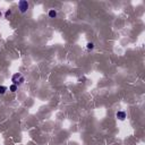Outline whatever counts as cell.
I'll return each instance as SVG.
<instances>
[{
    "label": "cell",
    "instance_id": "7a4b0ae2",
    "mask_svg": "<svg viewBox=\"0 0 145 145\" xmlns=\"http://www.w3.org/2000/svg\"><path fill=\"white\" fill-rule=\"evenodd\" d=\"M28 8H30V3H28V1H26V0H21V1L18 2V9H19V12H21L22 14L27 13Z\"/></svg>",
    "mask_w": 145,
    "mask_h": 145
},
{
    "label": "cell",
    "instance_id": "52a82bcc",
    "mask_svg": "<svg viewBox=\"0 0 145 145\" xmlns=\"http://www.w3.org/2000/svg\"><path fill=\"white\" fill-rule=\"evenodd\" d=\"M86 49L89 51L93 50V49H94V43H93V42H89V43L86 44Z\"/></svg>",
    "mask_w": 145,
    "mask_h": 145
},
{
    "label": "cell",
    "instance_id": "6da1fadb",
    "mask_svg": "<svg viewBox=\"0 0 145 145\" xmlns=\"http://www.w3.org/2000/svg\"><path fill=\"white\" fill-rule=\"evenodd\" d=\"M12 82H13V84L19 86V85H22V84H24V82H25V77H24L21 73H15L12 77Z\"/></svg>",
    "mask_w": 145,
    "mask_h": 145
},
{
    "label": "cell",
    "instance_id": "8992f818",
    "mask_svg": "<svg viewBox=\"0 0 145 145\" xmlns=\"http://www.w3.org/2000/svg\"><path fill=\"white\" fill-rule=\"evenodd\" d=\"M7 90H8V87H6V86H3V85H0V95L5 94L7 92Z\"/></svg>",
    "mask_w": 145,
    "mask_h": 145
},
{
    "label": "cell",
    "instance_id": "ba28073f",
    "mask_svg": "<svg viewBox=\"0 0 145 145\" xmlns=\"http://www.w3.org/2000/svg\"><path fill=\"white\" fill-rule=\"evenodd\" d=\"M10 16H12V10H10V9H8V10L5 13V17H6V18H9Z\"/></svg>",
    "mask_w": 145,
    "mask_h": 145
},
{
    "label": "cell",
    "instance_id": "277c9868",
    "mask_svg": "<svg viewBox=\"0 0 145 145\" xmlns=\"http://www.w3.org/2000/svg\"><path fill=\"white\" fill-rule=\"evenodd\" d=\"M48 15H49V17L50 18H56L57 15H58V13H57L56 9H50L49 13H48Z\"/></svg>",
    "mask_w": 145,
    "mask_h": 145
},
{
    "label": "cell",
    "instance_id": "5b68a950",
    "mask_svg": "<svg viewBox=\"0 0 145 145\" xmlns=\"http://www.w3.org/2000/svg\"><path fill=\"white\" fill-rule=\"evenodd\" d=\"M18 90V86L17 85H15V84H12V85L9 86V91L10 92H13V93H15L16 91Z\"/></svg>",
    "mask_w": 145,
    "mask_h": 145
},
{
    "label": "cell",
    "instance_id": "3957f363",
    "mask_svg": "<svg viewBox=\"0 0 145 145\" xmlns=\"http://www.w3.org/2000/svg\"><path fill=\"white\" fill-rule=\"evenodd\" d=\"M126 112H125V111H117V112H116V118L118 119V120H125V119H126Z\"/></svg>",
    "mask_w": 145,
    "mask_h": 145
}]
</instances>
